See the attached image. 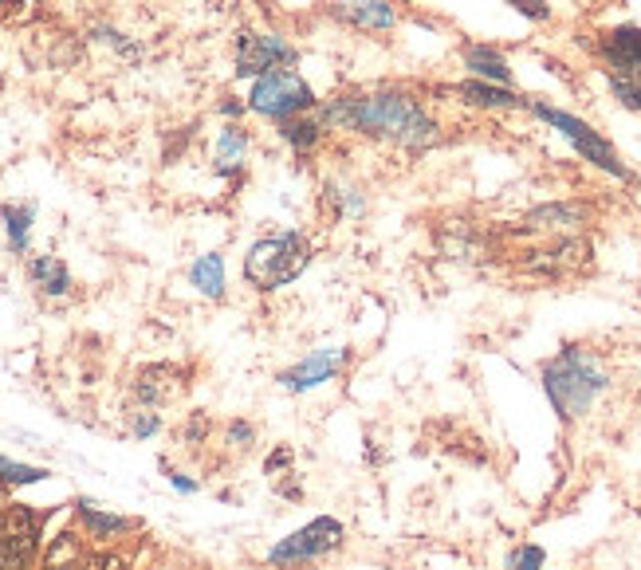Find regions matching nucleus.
I'll return each mask as SVG.
<instances>
[{
  "mask_svg": "<svg viewBox=\"0 0 641 570\" xmlns=\"http://www.w3.org/2000/svg\"><path fill=\"white\" fill-rule=\"evenodd\" d=\"M323 130H350L366 139L398 142L406 150H429L441 142V122L425 111L409 91H370V95H338L315 106Z\"/></svg>",
  "mask_w": 641,
  "mask_h": 570,
  "instance_id": "f257e3e1",
  "label": "nucleus"
},
{
  "mask_svg": "<svg viewBox=\"0 0 641 570\" xmlns=\"http://www.w3.org/2000/svg\"><path fill=\"white\" fill-rule=\"evenodd\" d=\"M607 386H610L607 370L598 366L594 355H587L579 346H567V350H559L543 366V389L547 398H551L554 414L563 417V421H574V417L587 414Z\"/></svg>",
  "mask_w": 641,
  "mask_h": 570,
  "instance_id": "f03ea898",
  "label": "nucleus"
},
{
  "mask_svg": "<svg viewBox=\"0 0 641 570\" xmlns=\"http://www.w3.org/2000/svg\"><path fill=\"white\" fill-rule=\"evenodd\" d=\"M307 264H312V241H307L304 233H276L248 248V256H244V276H248V284L261 287V292H272V287H284L304 276Z\"/></svg>",
  "mask_w": 641,
  "mask_h": 570,
  "instance_id": "7ed1b4c3",
  "label": "nucleus"
},
{
  "mask_svg": "<svg viewBox=\"0 0 641 570\" xmlns=\"http://www.w3.org/2000/svg\"><path fill=\"white\" fill-rule=\"evenodd\" d=\"M528 111L536 114V119H543L547 126H554L559 134H563L567 142L574 146V154L579 157H587L590 165H598L602 173H610V177H618V182H633V173H630V165L618 157V150L610 146L602 134H598L590 122H582L579 114H571V111H559V106H551V103H528Z\"/></svg>",
  "mask_w": 641,
  "mask_h": 570,
  "instance_id": "20e7f679",
  "label": "nucleus"
},
{
  "mask_svg": "<svg viewBox=\"0 0 641 570\" xmlns=\"http://www.w3.org/2000/svg\"><path fill=\"white\" fill-rule=\"evenodd\" d=\"M248 106L272 122H287L315 111L319 99H315L312 83H307L304 75H295V71H268V75H261L252 83Z\"/></svg>",
  "mask_w": 641,
  "mask_h": 570,
  "instance_id": "39448f33",
  "label": "nucleus"
},
{
  "mask_svg": "<svg viewBox=\"0 0 641 570\" xmlns=\"http://www.w3.org/2000/svg\"><path fill=\"white\" fill-rule=\"evenodd\" d=\"M299 63V52L276 32H241L236 40V75L261 79L268 71H292Z\"/></svg>",
  "mask_w": 641,
  "mask_h": 570,
  "instance_id": "423d86ee",
  "label": "nucleus"
},
{
  "mask_svg": "<svg viewBox=\"0 0 641 570\" xmlns=\"http://www.w3.org/2000/svg\"><path fill=\"white\" fill-rule=\"evenodd\" d=\"M338 543H343V523L330 516H319V519H312L307 528H299L287 539H279V543L272 547L268 562L272 567H304V562L335 551Z\"/></svg>",
  "mask_w": 641,
  "mask_h": 570,
  "instance_id": "0eeeda50",
  "label": "nucleus"
},
{
  "mask_svg": "<svg viewBox=\"0 0 641 570\" xmlns=\"http://www.w3.org/2000/svg\"><path fill=\"white\" fill-rule=\"evenodd\" d=\"M35 559V516L24 503H9V519L0 531V570H28Z\"/></svg>",
  "mask_w": 641,
  "mask_h": 570,
  "instance_id": "6e6552de",
  "label": "nucleus"
},
{
  "mask_svg": "<svg viewBox=\"0 0 641 570\" xmlns=\"http://www.w3.org/2000/svg\"><path fill=\"white\" fill-rule=\"evenodd\" d=\"M598 60L607 68V75H630L641 79V28L638 24H618L610 32L598 35L594 43Z\"/></svg>",
  "mask_w": 641,
  "mask_h": 570,
  "instance_id": "1a4fd4ad",
  "label": "nucleus"
},
{
  "mask_svg": "<svg viewBox=\"0 0 641 570\" xmlns=\"http://www.w3.org/2000/svg\"><path fill=\"white\" fill-rule=\"evenodd\" d=\"M347 358H350V350H319V355L304 358L299 366L279 374V381H284V389H292V394H299V389H315V386H323V381L335 378V374L347 366Z\"/></svg>",
  "mask_w": 641,
  "mask_h": 570,
  "instance_id": "9d476101",
  "label": "nucleus"
},
{
  "mask_svg": "<svg viewBox=\"0 0 641 570\" xmlns=\"http://www.w3.org/2000/svg\"><path fill=\"white\" fill-rule=\"evenodd\" d=\"M449 95H457L468 106H477V111H523L528 106V99H520L511 86L485 83V79H465V83L449 86Z\"/></svg>",
  "mask_w": 641,
  "mask_h": 570,
  "instance_id": "9b49d317",
  "label": "nucleus"
},
{
  "mask_svg": "<svg viewBox=\"0 0 641 570\" xmlns=\"http://www.w3.org/2000/svg\"><path fill=\"white\" fill-rule=\"evenodd\" d=\"M330 12H335L343 24L363 28V32H390V28H398V12H394L386 0H343V4H335Z\"/></svg>",
  "mask_w": 641,
  "mask_h": 570,
  "instance_id": "f8f14e48",
  "label": "nucleus"
},
{
  "mask_svg": "<svg viewBox=\"0 0 641 570\" xmlns=\"http://www.w3.org/2000/svg\"><path fill=\"white\" fill-rule=\"evenodd\" d=\"M460 63L468 68L472 79H485V83H500L511 86V68H508V55L492 43H465L460 48Z\"/></svg>",
  "mask_w": 641,
  "mask_h": 570,
  "instance_id": "ddd939ff",
  "label": "nucleus"
},
{
  "mask_svg": "<svg viewBox=\"0 0 641 570\" xmlns=\"http://www.w3.org/2000/svg\"><path fill=\"white\" fill-rule=\"evenodd\" d=\"M587 205H574V201H551V205H539L523 216V228L531 233H563V228L587 225Z\"/></svg>",
  "mask_w": 641,
  "mask_h": 570,
  "instance_id": "4468645a",
  "label": "nucleus"
},
{
  "mask_svg": "<svg viewBox=\"0 0 641 570\" xmlns=\"http://www.w3.org/2000/svg\"><path fill=\"white\" fill-rule=\"evenodd\" d=\"M28 276H32V284L44 295H68V287H71L68 264L55 256H35L32 264H28Z\"/></svg>",
  "mask_w": 641,
  "mask_h": 570,
  "instance_id": "2eb2a0df",
  "label": "nucleus"
},
{
  "mask_svg": "<svg viewBox=\"0 0 641 570\" xmlns=\"http://www.w3.org/2000/svg\"><path fill=\"white\" fill-rule=\"evenodd\" d=\"M279 139L295 150V154H312L323 139V122L315 114H299V119H287L279 122Z\"/></svg>",
  "mask_w": 641,
  "mask_h": 570,
  "instance_id": "dca6fc26",
  "label": "nucleus"
},
{
  "mask_svg": "<svg viewBox=\"0 0 641 570\" xmlns=\"http://www.w3.org/2000/svg\"><path fill=\"white\" fill-rule=\"evenodd\" d=\"M244 154H248V134H244V126H225L217 139V173H236L244 165Z\"/></svg>",
  "mask_w": 641,
  "mask_h": 570,
  "instance_id": "f3484780",
  "label": "nucleus"
},
{
  "mask_svg": "<svg viewBox=\"0 0 641 570\" xmlns=\"http://www.w3.org/2000/svg\"><path fill=\"white\" fill-rule=\"evenodd\" d=\"M190 279L208 299H221V295H225V259H221L217 252H208V256H201L190 268Z\"/></svg>",
  "mask_w": 641,
  "mask_h": 570,
  "instance_id": "a211bd4d",
  "label": "nucleus"
},
{
  "mask_svg": "<svg viewBox=\"0 0 641 570\" xmlns=\"http://www.w3.org/2000/svg\"><path fill=\"white\" fill-rule=\"evenodd\" d=\"M83 567H88L83 543H79V539L71 536V531H63V536L52 543V551H48L44 570H83Z\"/></svg>",
  "mask_w": 641,
  "mask_h": 570,
  "instance_id": "6ab92c4d",
  "label": "nucleus"
},
{
  "mask_svg": "<svg viewBox=\"0 0 641 570\" xmlns=\"http://www.w3.org/2000/svg\"><path fill=\"white\" fill-rule=\"evenodd\" d=\"M79 519L88 523V531L91 536H99V539H106V536H119V531H126L131 528V519H122V516H111V511H99L95 503H79Z\"/></svg>",
  "mask_w": 641,
  "mask_h": 570,
  "instance_id": "aec40b11",
  "label": "nucleus"
},
{
  "mask_svg": "<svg viewBox=\"0 0 641 570\" xmlns=\"http://www.w3.org/2000/svg\"><path fill=\"white\" fill-rule=\"evenodd\" d=\"M32 205H4V228H9V244L12 252H24L28 248V233H32Z\"/></svg>",
  "mask_w": 641,
  "mask_h": 570,
  "instance_id": "412c9836",
  "label": "nucleus"
},
{
  "mask_svg": "<svg viewBox=\"0 0 641 570\" xmlns=\"http://www.w3.org/2000/svg\"><path fill=\"white\" fill-rule=\"evenodd\" d=\"M165 374H170V366H150V370H142L139 378V398L142 401H165L170 394H174V381H162Z\"/></svg>",
  "mask_w": 641,
  "mask_h": 570,
  "instance_id": "4be33fe9",
  "label": "nucleus"
},
{
  "mask_svg": "<svg viewBox=\"0 0 641 570\" xmlns=\"http://www.w3.org/2000/svg\"><path fill=\"white\" fill-rule=\"evenodd\" d=\"M44 468H32V465H20V460L0 457V485H40L44 480Z\"/></svg>",
  "mask_w": 641,
  "mask_h": 570,
  "instance_id": "5701e85b",
  "label": "nucleus"
},
{
  "mask_svg": "<svg viewBox=\"0 0 641 570\" xmlns=\"http://www.w3.org/2000/svg\"><path fill=\"white\" fill-rule=\"evenodd\" d=\"M610 91H614V99L625 106V111H641V79L610 75Z\"/></svg>",
  "mask_w": 641,
  "mask_h": 570,
  "instance_id": "b1692460",
  "label": "nucleus"
},
{
  "mask_svg": "<svg viewBox=\"0 0 641 570\" xmlns=\"http://www.w3.org/2000/svg\"><path fill=\"white\" fill-rule=\"evenodd\" d=\"M543 562H547V554H543V547H536V543H523L508 554V570H543Z\"/></svg>",
  "mask_w": 641,
  "mask_h": 570,
  "instance_id": "393cba45",
  "label": "nucleus"
},
{
  "mask_svg": "<svg viewBox=\"0 0 641 570\" xmlns=\"http://www.w3.org/2000/svg\"><path fill=\"white\" fill-rule=\"evenodd\" d=\"M508 4L520 12V17L536 20V24H547V20H551V4H547V0H508Z\"/></svg>",
  "mask_w": 641,
  "mask_h": 570,
  "instance_id": "a878e982",
  "label": "nucleus"
},
{
  "mask_svg": "<svg viewBox=\"0 0 641 570\" xmlns=\"http://www.w3.org/2000/svg\"><path fill=\"white\" fill-rule=\"evenodd\" d=\"M83 570H126V559L122 554H88Z\"/></svg>",
  "mask_w": 641,
  "mask_h": 570,
  "instance_id": "bb28decb",
  "label": "nucleus"
},
{
  "mask_svg": "<svg viewBox=\"0 0 641 570\" xmlns=\"http://www.w3.org/2000/svg\"><path fill=\"white\" fill-rule=\"evenodd\" d=\"M228 441H233V445H241V449H248V445H252V425L236 421L233 429H228Z\"/></svg>",
  "mask_w": 641,
  "mask_h": 570,
  "instance_id": "cd10ccee",
  "label": "nucleus"
},
{
  "mask_svg": "<svg viewBox=\"0 0 641 570\" xmlns=\"http://www.w3.org/2000/svg\"><path fill=\"white\" fill-rule=\"evenodd\" d=\"M154 429H157V417H142V421L134 425V432H139V437H150Z\"/></svg>",
  "mask_w": 641,
  "mask_h": 570,
  "instance_id": "c85d7f7f",
  "label": "nucleus"
},
{
  "mask_svg": "<svg viewBox=\"0 0 641 570\" xmlns=\"http://www.w3.org/2000/svg\"><path fill=\"white\" fill-rule=\"evenodd\" d=\"M221 111L233 114V119H236V114H244V103H225V106H221Z\"/></svg>",
  "mask_w": 641,
  "mask_h": 570,
  "instance_id": "c756f323",
  "label": "nucleus"
},
{
  "mask_svg": "<svg viewBox=\"0 0 641 570\" xmlns=\"http://www.w3.org/2000/svg\"><path fill=\"white\" fill-rule=\"evenodd\" d=\"M17 4H20V0H0V12H12Z\"/></svg>",
  "mask_w": 641,
  "mask_h": 570,
  "instance_id": "7c9ffc66",
  "label": "nucleus"
},
{
  "mask_svg": "<svg viewBox=\"0 0 641 570\" xmlns=\"http://www.w3.org/2000/svg\"><path fill=\"white\" fill-rule=\"evenodd\" d=\"M4 519H9V503H0V531H4Z\"/></svg>",
  "mask_w": 641,
  "mask_h": 570,
  "instance_id": "2f4dec72",
  "label": "nucleus"
}]
</instances>
